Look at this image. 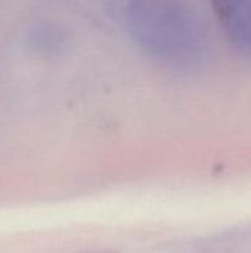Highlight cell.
Returning <instances> with one entry per match:
<instances>
[{
  "instance_id": "obj_1",
  "label": "cell",
  "mask_w": 251,
  "mask_h": 253,
  "mask_svg": "<svg viewBox=\"0 0 251 253\" xmlns=\"http://www.w3.org/2000/svg\"><path fill=\"white\" fill-rule=\"evenodd\" d=\"M118 30L151 61L176 71L200 68L209 34L186 0H104Z\"/></svg>"
},
{
  "instance_id": "obj_2",
  "label": "cell",
  "mask_w": 251,
  "mask_h": 253,
  "mask_svg": "<svg viewBox=\"0 0 251 253\" xmlns=\"http://www.w3.org/2000/svg\"><path fill=\"white\" fill-rule=\"evenodd\" d=\"M225 37L251 59V0H209Z\"/></svg>"
}]
</instances>
